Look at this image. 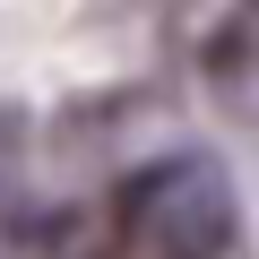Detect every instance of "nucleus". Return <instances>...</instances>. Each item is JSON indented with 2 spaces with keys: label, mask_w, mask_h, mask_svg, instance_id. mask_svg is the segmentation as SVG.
Masks as SVG:
<instances>
[{
  "label": "nucleus",
  "mask_w": 259,
  "mask_h": 259,
  "mask_svg": "<svg viewBox=\"0 0 259 259\" xmlns=\"http://www.w3.org/2000/svg\"><path fill=\"white\" fill-rule=\"evenodd\" d=\"M112 242L121 259H225L233 250V190L207 156H164L139 164L112 199Z\"/></svg>",
  "instance_id": "1"
},
{
  "label": "nucleus",
  "mask_w": 259,
  "mask_h": 259,
  "mask_svg": "<svg viewBox=\"0 0 259 259\" xmlns=\"http://www.w3.org/2000/svg\"><path fill=\"white\" fill-rule=\"evenodd\" d=\"M18 259H121V242H112L104 216L61 207V216H35V225L18 233Z\"/></svg>",
  "instance_id": "2"
},
{
  "label": "nucleus",
  "mask_w": 259,
  "mask_h": 259,
  "mask_svg": "<svg viewBox=\"0 0 259 259\" xmlns=\"http://www.w3.org/2000/svg\"><path fill=\"white\" fill-rule=\"evenodd\" d=\"M207 69H216L225 104L259 112V9H233V26H225V35L207 44Z\"/></svg>",
  "instance_id": "3"
}]
</instances>
